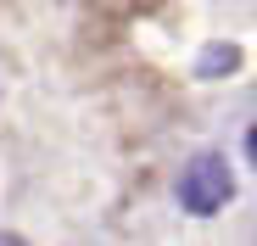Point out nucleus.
I'll use <instances>...</instances> for the list:
<instances>
[{"label": "nucleus", "instance_id": "f257e3e1", "mask_svg": "<svg viewBox=\"0 0 257 246\" xmlns=\"http://www.w3.org/2000/svg\"><path fill=\"white\" fill-rule=\"evenodd\" d=\"M174 196H179V207H185L190 218H212L218 207H229V196H235V174H229V162H224L218 151H196V157L185 162V174H179Z\"/></svg>", "mask_w": 257, "mask_h": 246}, {"label": "nucleus", "instance_id": "f03ea898", "mask_svg": "<svg viewBox=\"0 0 257 246\" xmlns=\"http://www.w3.org/2000/svg\"><path fill=\"white\" fill-rule=\"evenodd\" d=\"M235 67H240V51H235V45H207V51H201V62H196V73H201V78H212V73L224 78V73H235Z\"/></svg>", "mask_w": 257, "mask_h": 246}, {"label": "nucleus", "instance_id": "7ed1b4c3", "mask_svg": "<svg viewBox=\"0 0 257 246\" xmlns=\"http://www.w3.org/2000/svg\"><path fill=\"white\" fill-rule=\"evenodd\" d=\"M246 162H251V168H257V123H251V129H246Z\"/></svg>", "mask_w": 257, "mask_h": 246}]
</instances>
